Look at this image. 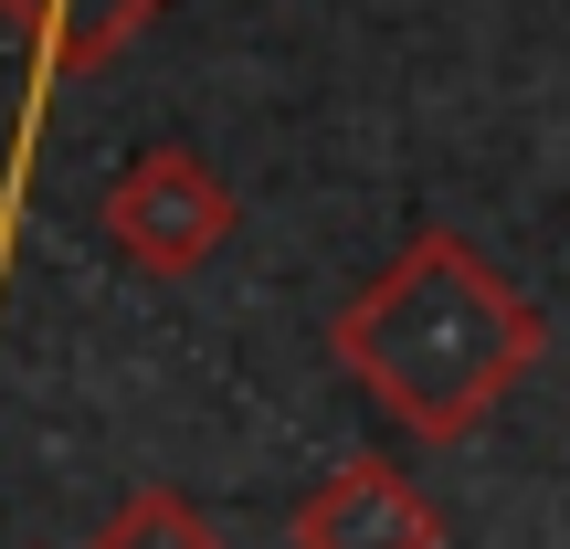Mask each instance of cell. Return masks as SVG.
Listing matches in <instances>:
<instances>
[{
  "label": "cell",
  "mask_w": 570,
  "mask_h": 549,
  "mask_svg": "<svg viewBox=\"0 0 570 549\" xmlns=\"http://www.w3.org/2000/svg\"><path fill=\"white\" fill-rule=\"evenodd\" d=\"M0 11L32 32L42 63H63V75H96V63L127 53V32H138L148 11H169V0H0Z\"/></svg>",
  "instance_id": "cell-4"
},
{
  "label": "cell",
  "mask_w": 570,
  "mask_h": 549,
  "mask_svg": "<svg viewBox=\"0 0 570 549\" xmlns=\"http://www.w3.org/2000/svg\"><path fill=\"white\" fill-rule=\"evenodd\" d=\"M327 349H338V370L412 433V444H465V433L539 370L550 317H539L465 233L433 223L327 317Z\"/></svg>",
  "instance_id": "cell-1"
},
{
  "label": "cell",
  "mask_w": 570,
  "mask_h": 549,
  "mask_svg": "<svg viewBox=\"0 0 570 549\" xmlns=\"http://www.w3.org/2000/svg\"><path fill=\"white\" fill-rule=\"evenodd\" d=\"M106 244L138 275H202L212 254L233 244V190L202 148H148V159L117 169L106 190Z\"/></svg>",
  "instance_id": "cell-2"
},
{
  "label": "cell",
  "mask_w": 570,
  "mask_h": 549,
  "mask_svg": "<svg viewBox=\"0 0 570 549\" xmlns=\"http://www.w3.org/2000/svg\"><path fill=\"white\" fill-rule=\"evenodd\" d=\"M96 549H223L202 529V508H190L180 487H138V497H117V518L96 529Z\"/></svg>",
  "instance_id": "cell-5"
},
{
  "label": "cell",
  "mask_w": 570,
  "mask_h": 549,
  "mask_svg": "<svg viewBox=\"0 0 570 549\" xmlns=\"http://www.w3.org/2000/svg\"><path fill=\"white\" fill-rule=\"evenodd\" d=\"M285 539L296 549H444V518H433V497L391 454H348L338 476H317L296 497Z\"/></svg>",
  "instance_id": "cell-3"
}]
</instances>
